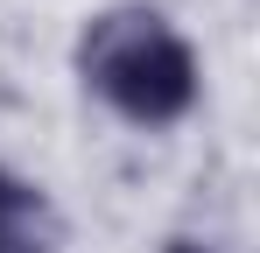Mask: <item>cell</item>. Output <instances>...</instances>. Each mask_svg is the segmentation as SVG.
<instances>
[{"label":"cell","instance_id":"6da1fadb","mask_svg":"<svg viewBox=\"0 0 260 253\" xmlns=\"http://www.w3.org/2000/svg\"><path fill=\"white\" fill-rule=\"evenodd\" d=\"M71 64H78V84L113 120L148 126V134L183 126L204 99V64H197L190 36L148 0H120V7L85 14Z\"/></svg>","mask_w":260,"mask_h":253},{"label":"cell","instance_id":"7a4b0ae2","mask_svg":"<svg viewBox=\"0 0 260 253\" xmlns=\"http://www.w3.org/2000/svg\"><path fill=\"white\" fill-rule=\"evenodd\" d=\"M63 246V218L36 183H21L0 211V253H56Z\"/></svg>","mask_w":260,"mask_h":253},{"label":"cell","instance_id":"3957f363","mask_svg":"<svg viewBox=\"0 0 260 253\" xmlns=\"http://www.w3.org/2000/svg\"><path fill=\"white\" fill-rule=\"evenodd\" d=\"M162 253H225V246H218V239H197V232H169Z\"/></svg>","mask_w":260,"mask_h":253},{"label":"cell","instance_id":"277c9868","mask_svg":"<svg viewBox=\"0 0 260 253\" xmlns=\"http://www.w3.org/2000/svg\"><path fill=\"white\" fill-rule=\"evenodd\" d=\"M14 190H21V176H14V169L0 162V211H7V197H14Z\"/></svg>","mask_w":260,"mask_h":253}]
</instances>
